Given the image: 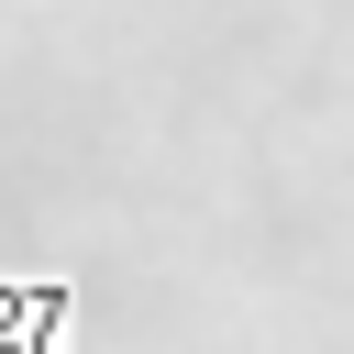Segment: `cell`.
<instances>
[{
  "label": "cell",
  "mask_w": 354,
  "mask_h": 354,
  "mask_svg": "<svg viewBox=\"0 0 354 354\" xmlns=\"http://www.w3.org/2000/svg\"><path fill=\"white\" fill-rule=\"evenodd\" d=\"M77 299L55 277H0V354H66Z\"/></svg>",
  "instance_id": "1"
}]
</instances>
